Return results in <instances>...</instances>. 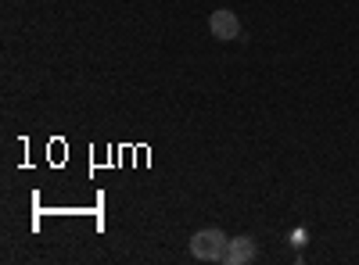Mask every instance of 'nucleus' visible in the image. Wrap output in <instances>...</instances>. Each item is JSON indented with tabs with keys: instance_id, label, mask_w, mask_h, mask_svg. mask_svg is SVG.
<instances>
[{
	"instance_id": "f257e3e1",
	"label": "nucleus",
	"mask_w": 359,
	"mask_h": 265,
	"mask_svg": "<svg viewBox=\"0 0 359 265\" xmlns=\"http://www.w3.org/2000/svg\"><path fill=\"white\" fill-rule=\"evenodd\" d=\"M226 244H230L226 233L208 226V229H198L191 237V255L198 262H226Z\"/></svg>"
},
{
	"instance_id": "f03ea898",
	"label": "nucleus",
	"mask_w": 359,
	"mask_h": 265,
	"mask_svg": "<svg viewBox=\"0 0 359 265\" xmlns=\"http://www.w3.org/2000/svg\"><path fill=\"white\" fill-rule=\"evenodd\" d=\"M208 33H212V40L230 43V40L241 36V18H237L233 11H226V8H219V11L208 15Z\"/></svg>"
},
{
	"instance_id": "7ed1b4c3",
	"label": "nucleus",
	"mask_w": 359,
	"mask_h": 265,
	"mask_svg": "<svg viewBox=\"0 0 359 265\" xmlns=\"http://www.w3.org/2000/svg\"><path fill=\"white\" fill-rule=\"evenodd\" d=\"M255 241L252 237H230V244H226V265H245V262H252L255 258Z\"/></svg>"
}]
</instances>
